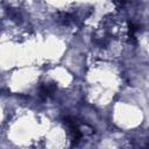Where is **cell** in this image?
I'll use <instances>...</instances> for the list:
<instances>
[{
	"instance_id": "6da1fadb",
	"label": "cell",
	"mask_w": 149,
	"mask_h": 149,
	"mask_svg": "<svg viewBox=\"0 0 149 149\" xmlns=\"http://www.w3.org/2000/svg\"><path fill=\"white\" fill-rule=\"evenodd\" d=\"M55 91V85L54 84H44L41 86V90H40V97L42 100H45L48 99Z\"/></svg>"
}]
</instances>
